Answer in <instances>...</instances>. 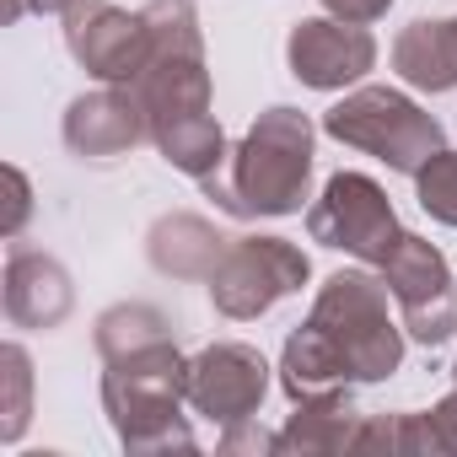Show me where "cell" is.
I'll list each match as a JSON object with an SVG mask.
<instances>
[{"instance_id":"cell-10","label":"cell","mask_w":457,"mask_h":457,"mask_svg":"<svg viewBox=\"0 0 457 457\" xmlns=\"http://www.w3.org/2000/svg\"><path fill=\"white\" fill-rule=\"evenodd\" d=\"M264 393H270V361L243 339L204 345L188 361V403H194V414L215 420L220 430L243 425V420H259Z\"/></svg>"},{"instance_id":"cell-5","label":"cell","mask_w":457,"mask_h":457,"mask_svg":"<svg viewBox=\"0 0 457 457\" xmlns=\"http://www.w3.org/2000/svg\"><path fill=\"white\" fill-rule=\"evenodd\" d=\"M323 129L339 145H355L377 162H387L393 172H420L436 151H446V129L441 119H430L414 97H403L398 87H361L345 103H334L323 113Z\"/></svg>"},{"instance_id":"cell-7","label":"cell","mask_w":457,"mask_h":457,"mask_svg":"<svg viewBox=\"0 0 457 457\" xmlns=\"http://www.w3.org/2000/svg\"><path fill=\"white\" fill-rule=\"evenodd\" d=\"M312 275L307 253L286 237H232V248H226V259L215 264V275L204 280L210 286V302L220 318H264L280 296L302 291Z\"/></svg>"},{"instance_id":"cell-24","label":"cell","mask_w":457,"mask_h":457,"mask_svg":"<svg viewBox=\"0 0 457 457\" xmlns=\"http://www.w3.org/2000/svg\"><path fill=\"white\" fill-rule=\"evenodd\" d=\"M220 452H280V436H270L264 425L243 420V425H226V436H220Z\"/></svg>"},{"instance_id":"cell-9","label":"cell","mask_w":457,"mask_h":457,"mask_svg":"<svg viewBox=\"0 0 457 457\" xmlns=\"http://www.w3.org/2000/svg\"><path fill=\"white\" fill-rule=\"evenodd\" d=\"M65 49L76 65L108 87H135L151 54L145 12H119L113 0H76L65 12Z\"/></svg>"},{"instance_id":"cell-27","label":"cell","mask_w":457,"mask_h":457,"mask_svg":"<svg viewBox=\"0 0 457 457\" xmlns=\"http://www.w3.org/2000/svg\"><path fill=\"white\" fill-rule=\"evenodd\" d=\"M452 377H457V361H452Z\"/></svg>"},{"instance_id":"cell-8","label":"cell","mask_w":457,"mask_h":457,"mask_svg":"<svg viewBox=\"0 0 457 457\" xmlns=\"http://www.w3.org/2000/svg\"><path fill=\"white\" fill-rule=\"evenodd\" d=\"M382 280H387V291L398 302V323L414 345L436 350L457 334V280H452V264L436 243L403 232L382 264Z\"/></svg>"},{"instance_id":"cell-16","label":"cell","mask_w":457,"mask_h":457,"mask_svg":"<svg viewBox=\"0 0 457 457\" xmlns=\"http://www.w3.org/2000/svg\"><path fill=\"white\" fill-rule=\"evenodd\" d=\"M393 71L420 92H452L457 87V17L409 22L393 44Z\"/></svg>"},{"instance_id":"cell-26","label":"cell","mask_w":457,"mask_h":457,"mask_svg":"<svg viewBox=\"0 0 457 457\" xmlns=\"http://www.w3.org/2000/svg\"><path fill=\"white\" fill-rule=\"evenodd\" d=\"M76 0H6V22H22L28 12H38V17H49V12H71Z\"/></svg>"},{"instance_id":"cell-20","label":"cell","mask_w":457,"mask_h":457,"mask_svg":"<svg viewBox=\"0 0 457 457\" xmlns=\"http://www.w3.org/2000/svg\"><path fill=\"white\" fill-rule=\"evenodd\" d=\"M398 452L409 457H457V387L420 414H398Z\"/></svg>"},{"instance_id":"cell-13","label":"cell","mask_w":457,"mask_h":457,"mask_svg":"<svg viewBox=\"0 0 457 457\" xmlns=\"http://www.w3.org/2000/svg\"><path fill=\"white\" fill-rule=\"evenodd\" d=\"M71 275L60 259L38 248H12L6 253V318L17 328H60L71 318Z\"/></svg>"},{"instance_id":"cell-2","label":"cell","mask_w":457,"mask_h":457,"mask_svg":"<svg viewBox=\"0 0 457 457\" xmlns=\"http://www.w3.org/2000/svg\"><path fill=\"white\" fill-rule=\"evenodd\" d=\"M103 409L124 441V452H194V430L183 420L188 398V361L178 355L172 334L135 345L103 361Z\"/></svg>"},{"instance_id":"cell-25","label":"cell","mask_w":457,"mask_h":457,"mask_svg":"<svg viewBox=\"0 0 457 457\" xmlns=\"http://www.w3.org/2000/svg\"><path fill=\"white\" fill-rule=\"evenodd\" d=\"M318 6L328 12V17H345V22H377V17H387V6L393 0H318Z\"/></svg>"},{"instance_id":"cell-22","label":"cell","mask_w":457,"mask_h":457,"mask_svg":"<svg viewBox=\"0 0 457 457\" xmlns=\"http://www.w3.org/2000/svg\"><path fill=\"white\" fill-rule=\"evenodd\" d=\"M414 188H420V210L441 226H457V151H436L420 172H414Z\"/></svg>"},{"instance_id":"cell-23","label":"cell","mask_w":457,"mask_h":457,"mask_svg":"<svg viewBox=\"0 0 457 457\" xmlns=\"http://www.w3.org/2000/svg\"><path fill=\"white\" fill-rule=\"evenodd\" d=\"M6 188H12V199H6V220H0V232L17 237L22 220H28V210H33V188H28V178H22V167H6Z\"/></svg>"},{"instance_id":"cell-15","label":"cell","mask_w":457,"mask_h":457,"mask_svg":"<svg viewBox=\"0 0 457 457\" xmlns=\"http://www.w3.org/2000/svg\"><path fill=\"white\" fill-rule=\"evenodd\" d=\"M280 387H286L291 403H318V398H339V393L355 387L345 355L334 350V339H328L312 318H307V323L286 339V350H280Z\"/></svg>"},{"instance_id":"cell-3","label":"cell","mask_w":457,"mask_h":457,"mask_svg":"<svg viewBox=\"0 0 457 457\" xmlns=\"http://www.w3.org/2000/svg\"><path fill=\"white\" fill-rule=\"evenodd\" d=\"M387 296V280L366 270H339L312 302V323L334 339L355 382H387L403 366V323H393Z\"/></svg>"},{"instance_id":"cell-14","label":"cell","mask_w":457,"mask_h":457,"mask_svg":"<svg viewBox=\"0 0 457 457\" xmlns=\"http://www.w3.org/2000/svg\"><path fill=\"white\" fill-rule=\"evenodd\" d=\"M226 248H232V237H220L204 215H188V210L162 215L145 237V259L167 280H210L215 264L226 259Z\"/></svg>"},{"instance_id":"cell-18","label":"cell","mask_w":457,"mask_h":457,"mask_svg":"<svg viewBox=\"0 0 457 457\" xmlns=\"http://www.w3.org/2000/svg\"><path fill=\"white\" fill-rule=\"evenodd\" d=\"M151 145L188 178H210L220 162H226V135L215 124V113H194V119H178L167 129L151 135Z\"/></svg>"},{"instance_id":"cell-17","label":"cell","mask_w":457,"mask_h":457,"mask_svg":"<svg viewBox=\"0 0 457 457\" xmlns=\"http://www.w3.org/2000/svg\"><path fill=\"white\" fill-rule=\"evenodd\" d=\"M366 414L350 409V393L296 403V414L280 430V452H355V430Z\"/></svg>"},{"instance_id":"cell-6","label":"cell","mask_w":457,"mask_h":457,"mask_svg":"<svg viewBox=\"0 0 457 457\" xmlns=\"http://www.w3.org/2000/svg\"><path fill=\"white\" fill-rule=\"evenodd\" d=\"M307 232H312V243L382 270L387 253L403 237V226H398L393 199L382 194L377 178H366V172H334L323 183L318 204L307 210Z\"/></svg>"},{"instance_id":"cell-4","label":"cell","mask_w":457,"mask_h":457,"mask_svg":"<svg viewBox=\"0 0 457 457\" xmlns=\"http://www.w3.org/2000/svg\"><path fill=\"white\" fill-rule=\"evenodd\" d=\"M145 28H151V54H145V71L135 76V92L156 135L178 119L210 113V71H204L199 17L188 0H151Z\"/></svg>"},{"instance_id":"cell-1","label":"cell","mask_w":457,"mask_h":457,"mask_svg":"<svg viewBox=\"0 0 457 457\" xmlns=\"http://www.w3.org/2000/svg\"><path fill=\"white\" fill-rule=\"evenodd\" d=\"M204 194L237 220L296 215L312 183V119L302 108H270L226 151V162L199 178Z\"/></svg>"},{"instance_id":"cell-11","label":"cell","mask_w":457,"mask_h":457,"mask_svg":"<svg viewBox=\"0 0 457 457\" xmlns=\"http://www.w3.org/2000/svg\"><path fill=\"white\" fill-rule=\"evenodd\" d=\"M286 60H291V76L302 87L339 92V87H355L377 65V38L361 22H345V17H307V22L291 28Z\"/></svg>"},{"instance_id":"cell-19","label":"cell","mask_w":457,"mask_h":457,"mask_svg":"<svg viewBox=\"0 0 457 457\" xmlns=\"http://www.w3.org/2000/svg\"><path fill=\"white\" fill-rule=\"evenodd\" d=\"M167 334H172V323H167L156 307H145V302H119V307H108V312L97 318V328H92L103 361H108V355H124V350H135V345L167 339Z\"/></svg>"},{"instance_id":"cell-21","label":"cell","mask_w":457,"mask_h":457,"mask_svg":"<svg viewBox=\"0 0 457 457\" xmlns=\"http://www.w3.org/2000/svg\"><path fill=\"white\" fill-rule=\"evenodd\" d=\"M0 382H6V403H0V441H17L28 430V403H33V361L22 345L0 350Z\"/></svg>"},{"instance_id":"cell-12","label":"cell","mask_w":457,"mask_h":457,"mask_svg":"<svg viewBox=\"0 0 457 457\" xmlns=\"http://www.w3.org/2000/svg\"><path fill=\"white\" fill-rule=\"evenodd\" d=\"M140 140H151V119L135 87H97L65 108V145L81 162H113L129 156Z\"/></svg>"}]
</instances>
